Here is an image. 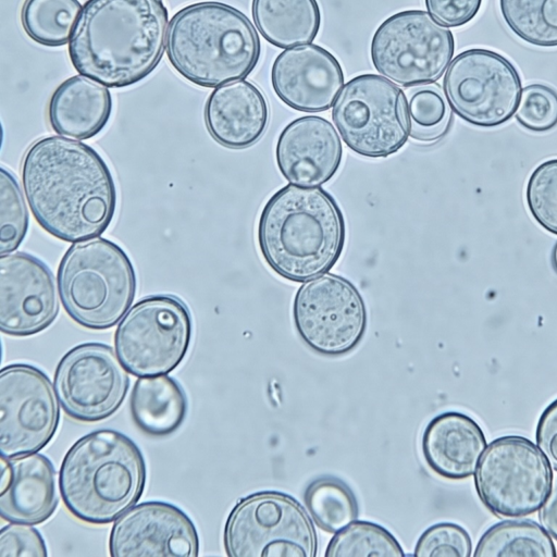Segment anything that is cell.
Here are the masks:
<instances>
[{
    "mask_svg": "<svg viewBox=\"0 0 557 557\" xmlns=\"http://www.w3.org/2000/svg\"><path fill=\"white\" fill-rule=\"evenodd\" d=\"M223 542L230 557H314L317 535L292 496L262 491L240 498L226 519Z\"/></svg>",
    "mask_w": 557,
    "mask_h": 557,
    "instance_id": "cell-7",
    "label": "cell"
},
{
    "mask_svg": "<svg viewBox=\"0 0 557 557\" xmlns=\"http://www.w3.org/2000/svg\"><path fill=\"white\" fill-rule=\"evenodd\" d=\"M343 146L335 127L318 115L300 116L280 133L275 160L283 177L306 187H320L339 169Z\"/></svg>",
    "mask_w": 557,
    "mask_h": 557,
    "instance_id": "cell-19",
    "label": "cell"
},
{
    "mask_svg": "<svg viewBox=\"0 0 557 557\" xmlns=\"http://www.w3.org/2000/svg\"><path fill=\"white\" fill-rule=\"evenodd\" d=\"M168 32L163 0H87L72 34L69 55L83 76L123 88L157 67Z\"/></svg>",
    "mask_w": 557,
    "mask_h": 557,
    "instance_id": "cell-2",
    "label": "cell"
},
{
    "mask_svg": "<svg viewBox=\"0 0 557 557\" xmlns=\"http://www.w3.org/2000/svg\"><path fill=\"white\" fill-rule=\"evenodd\" d=\"M53 274L39 258L13 251L0 257V330L30 336L49 327L60 310Z\"/></svg>",
    "mask_w": 557,
    "mask_h": 557,
    "instance_id": "cell-16",
    "label": "cell"
},
{
    "mask_svg": "<svg viewBox=\"0 0 557 557\" xmlns=\"http://www.w3.org/2000/svg\"><path fill=\"white\" fill-rule=\"evenodd\" d=\"M553 484V472L530 440L506 435L493 440L474 472L478 496L499 518H519L537 511Z\"/></svg>",
    "mask_w": 557,
    "mask_h": 557,
    "instance_id": "cell-10",
    "label": "cell"
},
{
    "mask_svg": "<svg viewBox=\"0 0 557 557\" xmlns=\"http://www.w3.org/2000/svg\"><path fill=\"white\" fill-rule=\"evenodd\" d=\"M22 185L36 222L53 237L76 243L101 235L116 210V187L103 158L63 136L35 140L22 161Z\"/></svg>",
    "mask_w": 557,
    "mask_h": 557,
    "instance_id": "cell-1",
    "label": "cell"
},
{
    "mask_svg": "<svg viewBox=\"0 0 557 557\" xmlns=\"http://www.w3.org/2000/svg\"><path fill=\"white\" fill-rule=\"evenodd\" d=\"M59 423V399L44 371L28 363L1 369V457L38 453L53 438Z\"/></svg>",
    "mask_w": 557,
    "mask_h": 557,
    "instance_id": "cell-14",
    "label": "cell"
},
{
    "mask_svg": "<svg viewBox=\"0 0 557 557\" xmlns=\"http://www.w3.org/2000/svg\"><path fill=\"white\" fill-rule=\"evenodd\" d=\"M109 549L113 557H196L199 536L184 510L168 502L148 500L135 504L115 520Z\"/></svg>",
    "mask_w": 557,
    "mask_h": 557,
    "instance_id": "cell-17",
    "label": "cell"
},
{
    "mask_svg": "<svg viewBox=\"0 0 557 557\" xmlns=\"http://www.w3.org/2000/svg\"><path fill=\"white\" fill-rule=\"evenodd\" d=\"M145 458L124 433L101 429L78 438L64 455L59 490L66 509L90 524L115 521L140 498Z\"/></svg>",
    "mask_w": 557,
    "mask_h": 557,
    "instance_id": "cell-4",
    "label": "cell"
},
{
    "mask_svg": "<svg viewBox=\"0 0 557 557\" xmlns=\"http://www.w3.org/2000/svg\"><path fill=\"white\" fill-rule=\"evenodd\" d=\"M82 9L78 0H25L22 26L37 44L60 47L70 42Z\"/></svg>",
    "mask_w": 557,
    "mask_h": 557,
    "instance_id": "cell-27",
    "label": "cell"
},
{
    "mask_svg": "<svg viewBox=\"0 0 557 557\" xmlns=\"http://www.w3.org/2000/svg\"><path fill=\"white\" fill-rule=\"evenodd\" d=\"M112 112V97L107 86L86 76L65 79L53 91L48 119L61 136L89 139L107 125Z\"/></svg>",
    "mask_w": 557,
    "mask_h": 557,
    "instance_id": "cell-23",
    "label": "cell"
},
{
    "mask_svg": "<svg viewBox=\"0 0 557 557\" xmlns=\"http://www.w3.org/2000/svg\"><path fill=\"white\" fill-rule=\"evenodd\" d=\"M503 18L523 41L557 47V0H499Z\"/></svg>",
    "mask_w": 557,
    "mask_h": 557,
    "instance_id": "cell-30",
    "label": "cell"
},
{
    "mask_svg": "<svg viewBox=\"0 0 557 557\" xmlns=\"http://www.w3.org/2000/svg\"><path fill=\"white\" fill-rule=\"evenodd\" d=\"M516 120L532 132H547L557 125V92L549 86H525L515 112Z\"/></svg>",
    "mask_w": 557,
    "mask_h": 557,
    "instance_id": "cell-34",
    "label": "cell"
},
{
    "mask_svg": "<svg viewBox=\"0 0 557 557\" xmlns=\"http://www.w3.org/2000/svg\"><path fill=\"white\" fill-rule=\"evenodd\" d=\"M129 410L139 430L147 435L162 437L171 435L183 424L188 401L183 387L172 376H139L131 392Z\"/></svg>",
    "mask_w": 557,
    "mask_h": 557,
    "instance_id": "cell-24",
    "label": "cell"
},
{
    "mask_svg": "<svg viewBox=\"0 0 557 557\" xmlns=\"http://www.w3.org/2000/svg\"><path fill=\"white\" fill-rule=\"evenodd\" d=\"M203 116L207 131L218 144L245 149L265 133L270 110L262 91L239 79L215 87L206 101Z\"/></svg>",
    "mask_w": 557,
    "mask_h": 557,
    "instance_id": "cell-21",
    "label": "cell"
},
{
    "mask_svg": "<svg viewBox=\"0 0 557 557\" xmlns=\"http://www.w3.org/2000/svg\"><path fill=\"white\" fill-rule=\"evenodd\" d=\"M454 50L451 32L423 10L391 15L376 28L370 45L375 70L405 87L436 82Z\"/></svg>",
    "mask_w": 557,
    "mask_h": 557,
    "instance_id": "cell-11",
    "label": "cell"
},
{
    "mask_svg": "<svg viewBox=\"0 0 557 557\" xmlns=\"http://www.w3.org/2000/svg\"><path fill=\"white\" fill-rule=\"evenodd\" d=\"M271 81L286 106L315 113L334 104L344 85V73L330 51L308 44L281 52L273 62Z\"/></svg>",
    "mask_w": 557,
    "mask_h": 557,
    "instance_id": "cell-18",
    "label": "cell"
},
{
    "mask_svg": "<svg viewBox=\"0 0 557 557\" xmlns=\"http://www.w3.org/2000/svg\"><path fill=\"white\" fill-rule=\"evenodd\" d=\"M539 519L544 529L557 541V484L544 502Z\"/></svg>",
    "mask_w": 557,
    "mask_h": 557,
    "instance_id": "cell-39",
    "label": "cell"
},
{
    "mask_svg": "<svg viewBox=\"0 0 557 557\" xmlns=\"http://www.w3.org/2000/svg\"><path fill=\"white\" fill-rule=\"evenodd\" d=\"M485 448L486 438L481 426L458 411L435 416L421 438L425 463L434 473L448 480H463L474 474Z\"/></svg>",
    "mask_w": 557,
    "mask_h": 557,
    "instance_id": "cell-22",
    "label": "cell"
},
{
    "mask_svg": "<svg viewBox=\"0 0 557 557\" xmlns=\"http://www.w3.org/2000/svg\"><path fill=\"white\" fill-rule=\"evenodd\" d=\"M260 52L258 34L248 17L222 2L187 5L169 24L168 59L177 73L200 87L247 77Z\"/></svg>",
    "mask_w": 557,
    "mask_h": 557,
    "instance_id": "cell-5",
    "label": "cell"
},
{
    "mask_svg": "<svg viewBox=\"0 0 557 557\" xmlns=\"http://www.w3.org/2000/svg\"><path fill=\"white\" fill-rule=\"evenodd\" d=\"M327 557L405 556L396 537L371 521H356L337 532L329 542Z\"/></svg>",
    "mask_w": 557,
    "mask_h": 557,
    "instance_id": "cell-31",
    "label": "cell"
},
{
    "mask_svg": "<svg viewBox=\"0 0 557 557\" xmlns=\"http://www.w3.org/2000/svg\"><path fill=\"white\" fill-rule=\"evenodd\" d=\"M539 449L557 471V399L542 412L535 432Z\"/></svg>",
    "mask_w": 557,
    "mask_h": 557,
    "instance_id": "cell-38",
    "label": "cell"
},
{
    "mask_svg": "<svg viewBox=\"0 0 557 557\" xmlns=\"http://www.w3.org/2000/svg\"><path fill=\"white\" fill-rule=\"evenodd\" d=\"M409 136L424 144L438 141L451 122V108L436 84L410 86L406 90Z\"/></svg>",
    "mask_w": 557,
    "mask_h": 557,
    "instance_id": "cell-29",
    "label": "cell"
},
{
    "mask_svg": "<svg viewBox=\"0 0 557 557\" xmlns=\"http://www.w3.org/2000/svg\"><path fill=\"white\" fill-rule=\"evenodd\" d=\"M472 542L461 525L440 522L428 528L418 539L413 555L417 557H469Z\"/></svg>",
    "mask_w": 557,
    "mask_h": 557,
    "instance_id": "cell-35",
    "label": "cell"
},
{
    "mask_svg": "<svg viewBox=\"0 0 557 557\" xmlns=\"http://www.w3.org/2000/svg\"><path fill=\"white\" fill-rule=\"evenodd\" d=\"M552 262H553L554 269L557 272V242H556L553 252H552Z\"/></svg>",
    "mask_w": 557,
    "mask_h": 557,
    "instance_id": "cell-40",
    "label": "cell"
},
{
    "mask_svg": "<svg viewBox=\"0 0 557 557\" xmlns=\"http://www.w3.org/2000/svg\"><path fill=\"white\" fill-rule=\"evenodd\" d=\"M251 12L262 37L278 48L311 44L320 29L317 0H252Z\"/></svg>",
    "mask_w": 557,
    "mask_h": 557,
    "instance_id": "cell-25",
    "label": "cell"
},
{
    "mask_svg": "<svg viewBox=\"0 0 557 557\" xmlns=\"http://www.w3.org/2000/svg\"><path fill=\"white\" fill-rule=\"evenodd\" d=\"M428 12L446 27L469 23L480 11L482 0H424Z\"/></svg>",
    "mask_w": 557,
    "mask_h": 557,
    "instance_id": "cell-37",
    "label": "cell"
},
{
    "mask_svg": "<svg viewBox=\"0 0 557 557\" xmlns=\"http://www.w3.org/2000/svg\"><path fill=\"white\" fill-rule=\"evenodd\" d=\"M193 336V319L183 299L171 294L139 299L119 322L114 349L136 376L168 374L184 360Z\"/></svg>",
    "mask_w": 557,
    "mask_h": 557,
    "instance_id": "cell-8",
    "label": "cell"
},
{
    "mask_svg": "<svg viewBox=\"0 0 557 557\" xmlns=\"http://www.w3.org/2000/svg\"><path fill=\"white\" fill-rule=\"evenodd\" d=\"M29 218L24 195L11 171L0 168V255L15 251L25 239Z\"/></svg>",
    "mask_w": 557,
    "mask_h": 557,
    "instance_id": "cell-32",
    "label": "cell"
},
{
    "mask_svg": "<svg viewBox=\"0 0 557 557\" xmlns=\"http://www.w3.org/2000/svg\"><path fill=\"white\" fill-rule=\"evenodd\" d=\"M53 385L59 403L71 418L97 422L111 417L129 387L127 370L103 343H83L59 360Z\"/></svg>",
    "mask_w": 557,
    "mask_h": 557,
    "instance_id": "cell-15",
    "label": "cell"
},
{
    "mask_svg": "<svg viewBox=\"0 0 557 557\" xmlns=\"http://www.w3.org/2000/svg\"><path fill=\"white\" fill-rule=\"evenodd\" d=\"M0 515L9 522L39 524L59 504L57 472L48 457L33 453L0 460Z\"/></svg>",
    "mask_w": 557,
    "mask_h": 557,
    "instance_id": "cell-20",
    "label": "cell"
},
{
    "mask_svg": "<svg viewBox=\"0 0 557 557\" xmlns=\"http://www.w3.org/2000/svg\"><path fill=\"white\" fill-rule=\"evenodd\" d=\"M525 201L533 219L557 235V158L533 170L525 187Z\"/></svg>",
    "mask_w": 557,
    "mask_h": 557,
    "instance_id": "cell-33",
    "label": "cell"
},
{
    "mask_svg": "<svg viewBox=\"0 0 557 557\" xmlns=\"http://www.w3.org/2000/svg\"><path fill=\"white\" fill-rule=\"evenodd\" d=\"M57 284L67 315L83 327L102 331L128 311L137 276L127 253L102 237L76 242L60 260Z\"/></svg>",
    "mask_w": 557,
    "mask_h": 557,
    "instance_id": "cell-6",
    "label": "cell"
},
{
    "mask_svg": "<svg viewBox=\"0 0 557 557\" xmlns=\"http://www.w3.org/2000/svg\"><path fill=\"white\" fill-rule=\"evenodd\" d=\"M332 120L346 146L368 158H386L409 137L404 91L376 74H361L344 85L333 104Z\"/></svg>",
    "mask_w": 557,
    "mask_h": 557,
    "instance_id": "cell-9",
    "label": "cell"
},
{
    "mask_svg": "<svg viewBox=\"0 0 557 557\" xmlns=\"http://www.w3.org/2000/svg\"><path fill=\"white\" fill-rule=\"evenodd\" d=\"M293 320L300 339L312 351L341 357L361 343L368 313L361 294L350 281L325 273L298 287Z\"/></svg>",
    "mask_w": 557,
    "mask_h": 557,
    "instance_id": "cell-12",
    "label": "cell"
},
{
    "mask_svg": "<svg viewBox=\"0 0 557 557\" xmlns=\"http://www.w3.org/2000/svg\"><path fill=\"white\" fill-rule=\"evenodd\" d=\"M344 214L320 187L287 184L265 202L257 240L265 263L281 277L304 283L327 273L344 250Z\"/></svg>",
    "mask_w": 557,
    "mask_h": 557,
    "instance_id": "cell-3",
    "label": "cell"
},
{
    "mask_svg": "<svg viewBox=\"0 0 557 557\" xmlns=\"http://www.w3.org/2000/svg\"><path fill=\"white\" fill-rule=\"evenodd\" d=\"M444 94L451 110L479 127H496L516 112L522 85L516 66L498 52L472 48L449 63Z\"/></svg>",
    "mask_w": 557,
    "mask_h": 557,
    "instance_id": "cell-13",
    "label": "cell"
},
{
    "mask_svg": "<svg viewBox=\"0 0 557 557\" xmlns=\"http://www.w3.org/2000/svg\"><path fill=\"white\" fill-rule=\"evenodd\" d=\"M304 503L314 523L329 533L347 528L359 515L355 494L334 476L313 480L305 490Z\"/></svg>",
    "mask_w": 557,
    "mask_h": 557,
    "instance_id": "cell-28",
    "label": "cell"
},
{
    "mask_svg": "<svg viewBox=\"0 0 557 557\" xmlns=\"http://www.w3.org/2000/svg\"><path fill=\"white\" fill-rule=\"evenodd\" d=\"M475 557L557 556L548 532L533 520H507L492 525L481 536Z\"/></svg>",
    "mask_w": 557,
    "mask_h": 557,
    "instance_id": "cell-26",
    "label": "cell"
},
{
    "mask_svg": "<svg viewBox=\"0 0 557 557\" xmlns=\"http://www.w3.org/2000/svg\"><path fill=\"white\" fill-rule=\"evenodd\" d=\"M47 546L39 531L28 523L11 522L0 531V557H45Z\"/></svg>",
    "mask_w": 557,
    "mask_h": 557,
    "instance_id": "cell-36",
    "label": "cell"
}]
</instances>
